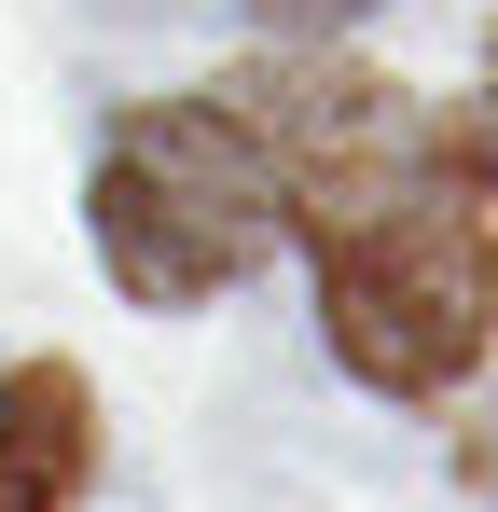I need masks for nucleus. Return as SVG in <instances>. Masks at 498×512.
Masks as SVG:
<instances>
[{
    "label": "nucleus",
    "instance_id": "obj_1",
    "mask_svg": "<svg viewBox=\"0 0 498 512\" xmlns=\"http://www.w3.org/2000/svg\"><path fill=\"white\" fill-rule=\"evenodd\" d=\"M485 139L471 111L429 139V167L374 208L319 236V319H332V360L360 388H402V402H443L471 360H485Z\"/></svg>",
    "mask_w": 498,
    "mask_h": 512
},
{
    "label": "nucleus",
    "instance_id": "obj_2",
    "mask_svg": "<svg viewBox=\"0 0 498 512\" xmlns=\"http://www.w3.org/2000/svg\"><path fill=\"white\" fill-rule=\"evenodd\" d=\"M277 236H291V208L222 97H166L97 139V250L139 305H208V291L263 277Z\"/></svg>",
    "mask_w": 498,
    "mask_h": 512
},
{
    "label": "nucleus",
    "instance_id": "obj_3",
    "mask_svg": "<svg viewBox=\"0 0 498 512\" xmlns=\"http://www.w3.org/2000/svg\"><path fill=\"white\" fill-rule=\"evenodd\" d=\"M236 111V139L263 153L277 180V208L305 222V236H346V222H374L415 167H429V139L443 125H415V97L388 70H346V56H263L222 84Z\"/></svg>",
    "mask_w": 498,
    "mask_h": 512
},
{
    "label": "nucleus",
    "instance_id": "obj_4",
    "mask_svg": "<svg viewBox=\"0 0 498 512\" xmlns=\"http://www.w3.org/2000/svg\"><path fill=\"white\" fill-rule=\"evenodd\" d=\"M97 471V402L70 360H14L0 388V512H70Z\"/></svg>",
    "mask_w": 498,
    "mask_h": 512
},
{
    "label": "nucleus",
    "instance_id": "obj_5",
    "mask_svg": "<svg viewBox=\"0 0 498 512\" xmlns=\"http://www.w3.org/2000/svg\"><path fill=\"white\" fill-rule=\"evenodd\" d=\"M249 14H277V28H346V14H374V0H249Z\"/></svg>",
    "mask_w": 498,
    "mask_h": 512
}]
</instances>
